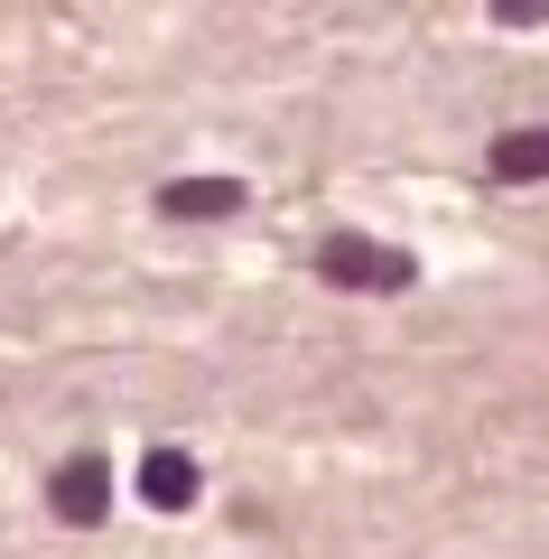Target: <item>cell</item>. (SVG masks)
Returning a JSON list of instances; mask_svg holds the SVG:
<instances>
[{
    "instance_id": "cell-4",
    "label": "cell",
    "mask_w": 549,
    "mask_h": 559,
    "mask_svg": "<svg viewBox=\"0 0 549 559\" xmlns=\"http://www.w3.org/2000/svg\"><path fill=\"white\" fill-rule=\"evenodd\" d=\"M140 495H150L158 513H187V503H196V457H187V448H150V457H140Z\"/></svg>"
},
{
    "instance_id": "cell-2",
    "label": "cell",
    "mask_w": 549,
    "mask_h": 559,
    "mask_svg": "<svg viewBox=\"0 0 549 559\" xmlns=\"http://www.w3.org/2000/svg\"><path fill=\"white\" fill-rule=\"evenodd\" d=\"M47 503H57V522H103V503H112L103 457H65L57 476H47Z\"/></svg>"
},
{
    "instance_id": "cell-1",
    "label": "cell",
    "mask_w": 549,
    "mask_h": 559,
    "mask_svg": "<svg viewBox=\"0 0 549 559\" xmlns=\"http://www.w3.org/2000/svg\"><path fill=\"white\" fill-rule=\"evenodd\" d=\"M317 271H326L335 289H410V280H419V261H410V252H392V242L335 234V242H317Z\"/></svg>"
},
{
    "instance_id": "cell-3",
    "label": "cell",
    "mask_w": 549,
    "mask_h": 559,
    "mask_svg": "<svg viewBox=\"0 0 549 559\" xmlns=\"http://www.w3.org/2000/svg\"><path fill=\"white\" fill-rule=\"evenodd\" d=\"M242 205V178H177V187H158V215L168 224H215V215H234Z\"/></svg>"
},
{
    "instance_id": "cell-5",
    "label": "cell",
    "mask_w": 549,
    "mask_h": 559,
    "mask_svg": "<svg viewBox=\"0 0 549 559\" xmlns=\"http://www.w3.org/2000/svg\"><path fill=\"white\" fill-rule=\"evenodd\" d=\"M485 168H493L503 187H540V178H549V131H503V140L485 150Z\"/></svg>"
}]
</instances>
